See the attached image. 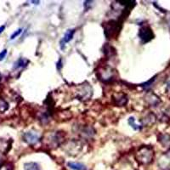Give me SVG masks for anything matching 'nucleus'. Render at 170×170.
I'll list each match as a JSON object with an SVG mask.
<instances>
[{
	"label": "nucleus",
	"mask_w": 170,
	"mask_h": 170,
	"mask_svg": "<svg viewBox=\"0 0 170 170\" xmlns=\"http://www.w3.org/2000/svg\"><path fill=\"white\" fill-rule=\"evenodd\" d=\"M61 60H59V61L57 62V68H58V70H61Z\"/></svg>",
	"instance_id": "nucleus-16"
},
{
	"label": "nucleus",
	"mask_w": 170,
	"mask_h": 170,
	"mask_svg": "<svg viewBox=\"0 0 170 170\" xmlns=\"http://www.w3.org/2000/svg\"><path fill=\"white\" fill-rule=\"evenodd\" d=\"M68 167L73 170H87V167L81 162H68Z\"/></svg>",
	"instance_id": "nucleus-6"
},
{
	"label": "nucleus",
	"mask_w": 170,
	"mask_h": 170,
	"mask_svg": "<svg viewBox=\"0 0 170 170\" xmlns=\"http://www.w3.org/2000/svg\"><path fill=\"white\" fill-rule=\"evenodd\" d=\"M154 157V152L152 147L143 146L137 152V161L142 164H148L152 162Z\"/></svg>",
	"instance_id": "nucleus-1"
},
{
	"label": "nucleus",
	"mask_w": 170,
	"mask_h": 170,
	"mask_svg": "<svg viewBox=\"0 0 170 170\" xmlns=\"http://www.w3.org/2000/svg\"><path fill=\"white\" fill-rule=\"evenodd\" d=\"M4 29H5V27H4V26H1V27H0V33H2V32L4 31Z\"/></svg>",
	"instance_id": "nucleus-17"
},
{
	"label": "nucleus",
	"mask_w": 170,
	"mask_h": 170,
	"mask_svg": "<svg viewBox=\"0 0 170 170\" xmlns=\"http://www.w3.org/2000/svg\"><path fill=\"white\" fill-rule=\"evenodd\" d=\"M7 54V49H4L2 52H0V61H3Z\"/></svg>",
	"instance_id": "nucleus-14"
},
{
	"label": "nucleus",
	"mask_w": 170,
	"mask_h": 170,
	"mask_svg": "<svg viewBox=\"0 0 170 170\" xmlns=\"http://www.w3.org/2000/svg\"><path fill=\"white\" fill-rule=\"evenodd\" d=\"M27 63H28V61H27V60H25V59H23V58H20V59H19L15 63L14 68H15V69H17V68H23V67H25V66H27Z\"/></svg>",
	"instance_id": "nucleus-9"
},
{
	"label": "nucleus",
	"mask_w": 170,
	"mask_h": 170,
	"mask_svg": "<svg viewBox=\"0 0 170 170\" xmlns=\"http://www.w3.org/2000/svg\"><path fill=\"white\" fill-rule=\"evenodd\" d=\"M75 33V29H69L66 32L65 35L63 37V38L61 40V49H65V45L66 44L69 43L72 39V37L74 36Z\"/></svg>",
	"instance_id": "nucleus-5"
},
{
	"label": "nucleus",
	"mask_w": 170,
	"mask_h": 170,
	"mask_svg": "<svg viewBox=\"0 0 170 170\" xmlns=\"http://www.w3.org/2000/svg\"><path fill=\"white\" fill-rule=\"evenodd\" d=\"M0 170H13L12 169V167L11 166H9V165H6V166H3Z\"/></svg>",
	"instance_id": "nucleus-15"
},
{
	"label": "nucleus",
	"mask_w": 170,
	"mask_h": 170,
	"mask_svg": "<svg viewBox=\"0 0 170 170\" xmlns=\"http://www.w3.org/2000/svg\"><path fill=\"white\" fill-rule=\"evenodd\" d=\"M24 140L29 145H35L39 141V136L38 134L34 132H27L23 135Z\"/></svg>",
	"instance_id": "nucleus-4"
},
{
	"label": "nucleus",
	"mask_w": 170,
	"mask_h": 170,
	"mask_svg": "<svg viewBox=\"0 0 170 170\" xmlns=\"http://www.w3.org/2000/svg\"><path fill=\"white\" fill-rule=\"evenodd\" d=\"M24 169L25 170H41L40 166L37 162H27L24 164Z\"/></svg>",
	"instance_id": "nucleus-8"
},
{
	"label": "nucleus",
	"mask_w": 170,
	"mask_h": 170,
	"mask_svg": "<svg viewBox=\"0 0 170 170\" xmlns=\"http://www.w3.org/2000/svg\"><path fill=\"white\" fill-rule=\"evenodd\" d=\"M139 37L144 44L148 43L154 37L152 30L149 27H141L139 31Z\"/></svg>",
	"instance_id": "nucleus-3"
},
{
	"label": "nucleus",
	"mask_w": 170,
	"mask_h": 170,
	"mask_svg": "<svg viewBox=\"0 0 170 170\" xmlns=\"http://www.w3.org/2000/svg\"><path fill=\"white\" fill-rule=\"evenodd\" d=\"M118 30L119 28L117 21L110 20L108 23L105 24V34L107 38H111L113 35H116Z\"/></svg>",
	"instance_id": "nucleus-2"
},
{
	"label": "nucleus",
	"mask_w": 170,
	"mask_h": 170,
	"mask_svg": "<svg viewBox=\"0 0 170 170\" xmlns=\"http://www.w3.org/2000/svg\"><path fill=\"white\" fill-rule=\"evenodd\" d=\"M21 32H22V29L21 28H20V29H18V30H16L12 35H11V37H10V39L11 40H13V39H15L16 37H18L20 33H21Z\"/></svg>",
	"instance_id": "nucleus-12"
},
{
	"label": "nucleus",
	"mask_w": 170,
	"mask_h": 170,
	"mask_svg": "<svg viewBox=\"0 0 170 170\" xmlns=\"http://www.w3.org/2000/svg\"><path fill=\"white\" fill-rule=\"evenodd\" d=\"M159 141L163 145H168L170 144V135L169 134H162L159 136Z\"/></svg>",
	"instance_id": "nucleus-10"
},
{
	"label": "nucleus",
	"mask_w": 170,
	"mask_h": 170,
	"mask_svg": "<svg viewBox=\"0 0 170 170\" xmlns=\"http://www.w3.org/2000/svg\"><path fill=\"white\" fill-rule=\"evenodd\" d=\"M114 99L116 100V105H117L118 107H123L128 102V99L124 95H118L116 99Z\"/></svg>",
	"instance_id": "nucleus-7"
},
{
	"label": "nucleus",
	"mask_w": 170,
	"mask_h": 170,
	"mask_svg": "<svg viewBox=\"0 0 170 170\" xmlns=\"http://www.w3.org/2000/svg\"><path fill=\"white\" fill-rule=\"evenodd\" d=\"M155 78H156V77L152 78V79H151L150 81H148V82L145 83H143V84H141V86H143V87H148V86H150V85H152V83H153V81H155Z\"/></svg>",
	"instance_id": "nucleus-13"
},
{
	"label": "nucleus",
	"mask_w": 170,
	"mask_h": 170,
	"mask_svg": "<svg viewBox=\"0 0 170 170\" xmlns=\"http://www.w3.org/2000/svg\"><path fill=\"white\" fill-rule=\"evenodd\" d=\"M128 123H129V125L134 128V130H140V129L141 128V126L137 125V124L135 123V119H134V116H130V117L128 118Z\"/></svg>",
	"instance_id": "nucleus-11"
}]
</instances>
